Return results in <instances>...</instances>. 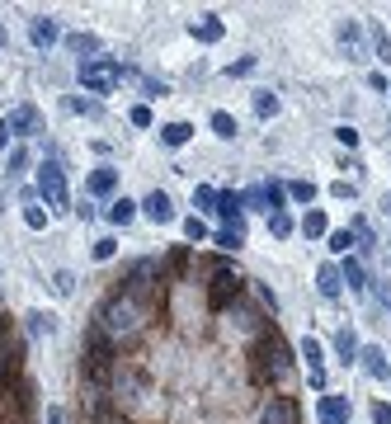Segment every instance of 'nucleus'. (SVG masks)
<instances>
[{"instance_id": "44", "label": "nucleus", "mask_w": 391, "mask_h": 424, "mask_svg": "<svg viewBox=\"0 0 391 424\" xmlns=\"http://www.w3.org/2000/svg\"><path fill=\"white\" fill-rule=\"evenodd\" d=\"M104 424H123V420H104Z\"/></svg>"}, {"instance_id": "43", "label": "nucleus", "mask_w": 391, "mask_h": 424, "mask_svg": "<svg viewBox=\"0 0 391 424\" xmlns=\"http://www.w3.org/2000/svg\"><path fill=\"white\" fill-rule=\"evenodd\" d=\"M5 43H10V33H5V24H0V47H5Z\"/></svg>"}, {"instance_id": "21", "label": "nucleus", "mask_w": 391, "mask_h": 424, "mask_svg": "<svg viewBox=\"0 0 391 424\" xmlns=\"http://www.w3.org/2000/svg\"><path fill=\"white\" fill-rule=\"evenodd\" d=\"M132 217H137V203H127V198H118V203L109 207V221H113V226H127Z\"/></svg>"}, {"instance_id": "40", "label": "nucleus", "mask_w": 391, "mask_h": 424, "mask_svg": "<svg viewBox=\"0 0 391 424\" xmlns=\"http://www.w3.org/2000/svg\"><path fill=\"white\" fill-rule=\"evenodd\" d=\"M335 137L345 141V146H359V132H354V127H335Z\"/></svg>"}, {"instance_id": "2", "label": "nucleus", "mask_w": 391, "mask_h": 424, "mask_svg": "<svg viewBox=\"0 0 391 424\" xmlns=\"http://www.w3.org/2000/svg\"><path fill=\"white\" fill-rule=\"evenodd\" d=\"M113 368H118V349H113V340L104 335L99 316H94L90 335H85V382H90V387H104L113 377Z\"/></svg>"}, {"instance_id": "36", "label": "nucleus", "mask_w": 391, "mask_h": 424, "mask_svg": "<svg viewBox=\"0 0 391 424\" xmlns=\"http://www.w3.org/2000/svg\"><path fill=\"white\" fill-rule=\"evenodd\" d=\"M184 236H188V240H203V236H207V226H203L198 217H188V221H184Z\"/></svg>"}, {"instance_id": "38", "label": "nucleus", "mask_w": 391, "mask_h": 424, "mask_svg": "<svg viewBox=\"0 0 391 424\" xmlns=\"http://www.w3.org/2000/svg\"><path fill=\"white\" fill-rule=\"evenodd\" d=\"M127 118H132V123H137V127H151V109H146V104H137V109L127 113Z\"/></svg>"}, {"instance_id": "20", "label": "nucleus", "mask_w": 391, "mask_h": 424, "mask_svg": "<svg viewBox=\"0 0 391 424\" xmlns=\"http://www.w3.org/2000/svg\"><path fill=\"white\" fill-rule=\"evenodd\" d=\"M66 47L85 57V52H99V38H94V33H66Z\"/></svg>"}, {"instance_id": "26", "label": "nucleus", "mask_w": 391, "mask_h": 424, "mask_svg": "<svg viewBox=\"0 0 391 424\" xmlns=\"http://www.w3.org/2000/svg\"><path fill=\"white\" fill-rule=\"evenodd\" d=\"M269 236H293V217L288 212H269Z\"/></svg>"}, {"instance_id": "18", "label": "nucleus", "mask_w": 391, "mask_h": 424, "mask_svg": "<svg viewBox=\"0 0 391 424\" xmlns=\"http://www.w3.org/2000/svg\"><path fill=\"white\" fill-rule=\"evenodd\" d=\"M188 137H193V127L188 123H165L160 127V141H165V146H184Z\"/></svg>"}, {"instance_id": "39", "label": "nucleus", "mask_w": 391, "mask_h": 424, "mask_svg": "<svg viewBox=\"0 0 391 424\" xmlns=\"http://www.w3.org/2000/svg\"><path fill=\"white\" fill-rule=\"evenodd\" d=\"M94 259H113V240L104 236V240H94Z\"/></svg>"}, {"instance_id": "5", "label": "nucleus", "mask_w": 391, "mask_h": 424, "mask_svg": "<svg viewBox=\"0 0 391 424\" xmlns=\"http://www.w3.org/2000/svg\"><path fill=\"white\" fill-rule=\"evenodd\" d=\"M118 80H123V66L113 62V57H85L80 62V85L90 94H109Z\"/></svg>"}, {"instance_id": "35", "label": "nucleus", "mask_w": 391, "mask_h": 424, "mask_svg": "<svg viewBox=\"0 0 391 424\" xmlns=\"http://www.w3.org/2000/svg\"><path fill=\"white\" fill-rule=\"evenodd\" d=\"M52 288H57V293H62V297H66V293L76 288V278H71V274H66V269H62V274H52Z\"/></svg>"}, {"instance_id": "9", "label": "nucleus", "mask_w": 391, "mask_h": 424, "mask_svg": "<svg viewBox=\"0 0 391 424\" xmlns=\"http://www.w3.org/2000/svg\"><path fill=\"white\" fill-rule=\"evenodd\" d=\"M0 123H5V132H10V137H33V132H38V113L24 104V109H10Z\"/></svg>"}, {"instance_id": "24", "label": "nucleus", "mask_w": 391, "mask_h": 424, "mask_svg": "<svg viewBox=\"0 0 391 424\" xmlns=\"http://www.w3.org/2000/svg\"><path fill=\"white\" fill-rule=\"evenodd\" d=\"M340 274H345V283H349V288H354V293H363V288H368V278H363L359 259H345V269H340Z\"/></svg>"}, {"instance_id": "12", "label": "nucleus", "mask_w": 391, "mask_h": 424, "mask_svg": "<svg viewBox=\"0 0 391 424\" xmlns=\"http://www.w3.org/2000/svg\"><path fill=\"white\" fill-rule=\"evenodd\" d=\"M316 288H321V297H326V302H335V297H340V288H345V274H340L335 264H321V274H316Z\"/></svg>"}, {"instance_id": "22", "label": "nucleus", "mask_w": 391, "mask_h": 424, "mask_svg": "<svg viewBox=\"0 0 391 424\" xmlns=\"http://www.w3.org/2000/svg\"><path fill=\"white\" fill-rule=\"evenodd\" d=\"M255 113H259V118H274V113H278V94L259 90V94H255Z\"/></svg>"}, {"instance_id": "29", "label": "nucleus", "mask_w": 391, "mask_h": 424, "mask_svg": "<svg viewBox=\"0 0 391 424\" xmlns=\"http://www.w3.org/2000/svg\"><path fill=\"white\" fill-rule=\"evenodd\" d=\"M288 198H297V203H312V198H316V188L307 184V179H293V184H288Z\"/></svg>"}, {"instance_id": "7", "label": "nucleus", "mask_w": 391, "mask_h": 424, "mask_svg": "<svg viewBox=\"0 0 391 424\" xmlns=\"http://www.w3.org/2000/svg\"><path fill=\"white\" fill-rule=\"evenodd\" d=\"M38 193H43L52 207H66V174L57 160H43L38 165Z\"/></svg>"}, {"instance_id": "11", "label": "nucleus", "mask_w": 391, "mask_h": 424, "mask_svg": "<svg viewBox=\"0 0 391 424\" xmlns=\"http://www.w3.org/2000/svg\"><path fill=\"white\" fill-rule=\"evenodd\" d=\"M29 38H33V47H38V52H43V47H52L57 43V38H62V29H57V24H52V19L47 15H38L29 24Z\"/></svg>"}, {"instance_id": "10", "label": "nucleus", "mask_w": 391, "mask_h": 424, "mask_svg": "<svg viewBox=\"0 0 391 424\" xmlns=\"http://www.w3.org/2000/svg\"><path fill=\"white\" fill-rule=\"evenodd\" d=\"M321 424H349V396H321Z\"/></svg>"}, {"instance_id": "1", "label": "nucleus", "mask_w": 391, "mask_h": 424, "mask_svg": "<svg viewBox=\"0 0 391 424\" xmlns=\"http://www.w3.org/2000/svg\"><path fill=\"white\" fill-rule=\"evenodd\" d=\"M250 373H255V382H264V387H274V382H288V377H293V354H288V345H283L278 330H264V335L255 340V349H250Z\"/></svg>"}, {"instance_id": "37", "label": "nucleus", "mask_w": 391, "mask_h": 424, "mask_svg": "<svg viewBox=\"0 0 391 424\" xmlns=\"http://www.w3.org/2000/svg\"><path fill=\"white\" fill-rule=\"evenodd\" d=\"M373 33H377V57H382V62L391 66V38H387L382 29H373Z\"/></svg>"}, {"instance_id": "19", "label": "nucleus", "mask_w": 391, "mask_h": 424, "mask_svg": "<svg viewBox=\"0 0 391 424\" xmlns=\"http://www.w3.org/2000/svg\"><path fill=\"white\" fill-rule=\"evenodd\" d=\"M217 245H222V250H241V245H245V226H222Z\"/></svg>"}, {"instance_id": "16", "label": "nucleus", "mask_w": 391, "mask_h": 424, "mask_svg": "<svg viewBox=\"0 0 391 424\" xmlns=\"http://www.w3.org/2000/svg\"><path fill=\"white\" fill-rule=\"evenodd\" d=\"M113 188H118V174H113L109 165H104V170H94V174H90V193H99V198H109Z\"/></svg>"}, {"instance_id": "28", "label": "nucleus", "mask_w": 391, "mask_h": 424, "mask_svg": "<svg viewBox=\"0 0 391 424\" xmlns=\"http://www.w3.org/2000/svg\"><path fill=\"white\" fill-rule=\"evenodd\" d=\"M24 221H29L33 231H43V226H47V212H43V207H38V203L29 198V203H24Z\"/></svg>"}, {"instance_id": "13", "label": "nucleus", "mask_w": 391, "mask_h": 424, "mask_svg": "<svg viewBox=\"0 0 391 424\" xmlns=\"http://www.w3.org/2000/svg\"><path fill=\"white\" fill-rule=\"evenodd\" d=\"M141 207H146V217L151 221H174V203H170V193H160V188L156 193H146V203Z\"/></svg>"}, {"instance_id": "15", "label": "nucleus", "mask_w": 391, "mask_h": 424, "mask_svg": "<svg viewBox=\"0 0 391 424\" xmlns=\"http://www.w3.org/2000/svg\"><path fill=\"white\" fill-rule=\"evenodd\" d=\"M188 33H193L198 43H222V33H226V29H222V19L207 15V19H193V24H188Z\"/></svg>"}, {"instance_id": "34", "label": "nucleus", "mask_w": 391, "mask_h": 424, "mask_svg": "<svg viewBox=\"0 0 391 424\" xmlns=\"http://www.w3.org/2000/svg\"><path fill=\"white\" fill-rule=\"evenodd\" d=\"M193 203H203V207H217V188L198 184V188H193Z\"/></svg>"}, {"instance_id": "33", "label": "nucleus", "mask_w": 391, "mask_h": 424, "mask_svg": "<svg viewBox=\"0 0 391 424\" xmlns=\"http://www.w3.org/2000/svg\"><path fill=\"white\" fill-rule=\"evenodd\" d=\"M349 245H354V236L349 231H330V250L335 255H349Z\"/></svg>"}, {"instance_id": "4", "label": "nucleus", "mask_w": 391, "mask_h": 424, "mask_svg": "<svg viewBox=\"0 0 391 424\" xmlns=\"http://www.w3.org/2000/svg\"><path fill=\"white\" fill-rule=\"evenodd\" d=\"M160 283H165V269L156 264V259H137V264L123 274V297L137 302V307H151L160 293Z\"/></svg>"}, {"instance_id": "31", "label": "nucleus", "mask_w": 391, "mask_h": 424, "mask_svg": "<svg viewBox=\"0 0 391 424\" xmlns=\"http://www.w3.org/2000/svg\"><path fill=\"white\" fill-rule=\"evenodd\" d=\"M302 359L312 363V373H321V345L316 340H302Z\"/></svg>"}, {"instance_id": "41", "label": "nucleus", "mask_w": 391, "mask_h": 424, "mask_svg": "<svg viewBox=\"0 0 391 424\" xmlns=\"http://www.w3.org/2000/svg\"><path fill=\"white\" fill-rule=\"evenodd\" d=\"M373 420H377V424H391V406H377V410H373Z\"/></svg>"}, {"instance_id": "6", "label": "nucleus", "mask_w": 391, "mask_h": 424, "mask_svg": "<svg viewBox=\"0 0 391 424\" xmlns=\"http://www.w3.org/2000/svg\"><path fill=\"white\" fill-rule=\"evenodd\" d=\"M241 293H245V278H241L231 264H222L217 278H212V288H207V302H212L217 311H226V307H236V302H241Z\"/></svg>"}, {"instance_id": "25", "label": "nucleus", "mask_w": 391, "mask_h": 424, "mask_svg": "<svg viewBox=\"0 0 391 424\" xmlns=\"http://www.w3.org/2000/svg\"><path fill=\"white\" fill-rule=\"evenodd\" d=\"M335 349H340V359H345V363H354V354H359V340H354L349 330H340V335H335Z\"/></svg>"}, {"instance_id": "3", "label": "nucleus", "mask_w": 391, "mask_h": 424, "mask_svg": "<svg viewBox=\"0 0 391 424\" xmlns=\"http://www.w3.org/2000/svg\"><path fill=\"white\" fill-rule=\"evenodd\" d=\"M99 326H104V335H109L113 345H118V340H132V335H141L146 316H141V307H137V302H127L123 293H118V297H113L109 307L99 311Z\"/></svg>"}, {"instance_id": "42", "label": "nucleus", "mask_w": 391, "mask_h": 424, "mask_svg": "<svg viewBox=\"0 0 391 424\" xmlns=\"http://www.w3.org/2000/svg\"><path fill=\"white\" fill-rule=\"evenodd\" d=\"M5 146H10V132H5V123H0V151H5Z\"/></svg>"}, {"instance_id": "32", "label": "nucleus", "mask_w": 391, "mask_h": 424, "mask_svg": "<svg viewBox=\"0 0 391 424\" xmlns=\"http://www.w3.org/2000/svg\"><path fill=\"white\" fill-rule=\"evenodd\" d=\"M24 321H29V330H33V335H43V330H52V326H57V321H52V316H43V311H29Z\"/></svg>"}, {"instance_id": "17", "label": "nucleus", "mask_w": 391, "mask_h": 424, "mask_svg": "<svg viewBox=\"0 0 391 424\" xmlns=\"http://www.w3.org/2000/svg\"><path fill=\"white\" fill-rule=\"evenodd\" d=\"M363 368H368L373 377H387V373H391V368H387V354H382L377 345H368V349H363Z\"/></svg>"}, {"instance_id": "30", "label": "nucleus", "mask_w": 391, "mask_h": 424, "mask_svg": "<svg viewBox=\"0 0 391 424\" xmlns=\"http://www.w3.org/2000/svg\"><path fill=\"white\" fill-rule=\"evenodd\" d=\"M212 132L217 137H236V118L231 113H212Z\"/></svg>"}, {"instance_id": "14", "label": "nucleus", "mask_w": 391, "mask_h": 424, "mask_svg": "<svg viewBox=\"0 0 391 424\" xmlns=\"http://www.w3.org/2000/svg\"><path fill=\"white\" fill-rule=\"evenodd\" d=\"M217 212L226 226H245L241 221V212H245V203H241V193H217Z\"/></svg>"}, {"instance_id": "8", "label": "nucleus", "mask_w": 391, "mask_h": 424, "mask_svg": "<svg viewBox=\"0 0 391 424\" xmlns=\"http://www.w3.org/2000/svg\"><path fill=\"white\" fill-rule=\"evenodd\" d=\"M259 424H297V401L293 396H269L259 410Z\"/></svg>"}, {"instance_id": "23", "label": "nucleus", "mask_w": 391, "mask_h": 424, "mask_svg": "<svg viewBox=\"0 0 391 424\" xmlns=\"http://www.w3.org/2000/svg\"><path fill=\"white\" fill-rule=\"evenodd\" d=\"M335 38H340V47H345L349 57H354V52H359V24H349V19H345V24H340V33H335Z\"/></svg>"}, {"instance_id": "27", "label": "nucleus", "mask_w": 391, "mask_h": 424, "mask_svg": "<svg viewBox=\"0 0 391 424\" xmlns=\"http://www.w3.org/2000/svg\"><path fill=\"white\" fill-rule=\"evenodd\" d=\"M302 231H307V236H326V231H330L326 212H307V221H302Z\"/></svg>"}]
</instances>
